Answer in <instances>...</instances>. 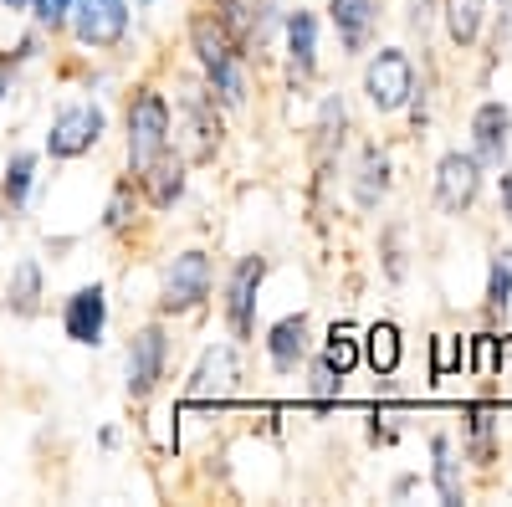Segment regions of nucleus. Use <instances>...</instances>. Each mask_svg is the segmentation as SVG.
Returning <instances> with one entry per match:
<instances>
[{
  "mask_svg": "<svg viewBox=\"0 0 512 507\" xmlns=\"http://www.w3.org/2000/svg\"><path fill=\"white\" fill-rule=\"evenodd\" d=\"M6 11H31V0H0Z\"/></svg>",
  "mask_w": 512,
  "mask_h": 507,
  "instance_id": "nucleus-37",
  "label": "nucleus"
},
{
  "mask_svg": "<svg viewBox=\"0 0 512 507\" xmlns=\"http://www.w3.org/2000/svg\"><path fill=\"white\" fill-rule=\"evenodd\" d=\"M31 185H36V154L16 149L6 159V175H0V205H6V210H26L31 205Z\"/></svg>",
  "mask_w": 512,
  "mask_h": 507,
  "instance_id": "nucleus-23",
  "label": "nucleus"
},
{
  "mask_svg": "<svg viewBox=\"0 0 512 507\" xmlns=\"http://www.w3.org/2000/svg\"><path fill=\"white\" fill-rule=\"evenodd\" d=\"M502 216L512 221V169H507V175H502Z\"/></svg>",
  "mask_w": 512,
  "mask_h": 507,
  "instance_id": "nucleus-36",
  "label": "nucleus"
},
{
  "mask_svg": "<svg viewBox=\"0 0 512 507\" xmlns=\"http://www.w3.org/2000/svg\"><path fill=\"white\" fill-rule=\"evenodd\" d=\"M282 52H287V82L292 93L308 88L313 72H318V16L313 11H287L282 16Z\"/></svg>",
  "mask_w": 512,
  "mask_h": 507,
  "instance_id": "nucleus-10",
  "label": "nucleus"
},
{
  "mask_svg": "<svg viewBox=\"0 0 512 507\" xmlns=\"http://www.w3.org/2000/svg\"><path fill=\"white\" fill-rule=\"evenodd\" d=\"M303 369H308V395H313L318 405H333L338 395H344V379H338L318 354H308V364H303Z\"/></svg>",
  "mask_w": 512,
  "mask_h": 507,
  "instance_id": "nucleus-27",
  "label": "nucleus"
},
{
  "mask_svg": "<svg viewBox=\"0 0 512 507\" xmlns=\"http://www.w3.org/2000/svg\"><path fill=\"white\" fill-rule=\"evenodd\" d=\"M67 26L77 36V47L113 52L128 41V0H72Z\"/></svg>",
  "mask_w": 512,
  "mask_h": 507,
  "instance_id": "nucleus-8",
  "label": "nucleus"
},
{
  "mask_svg": "<svg viewBox=\"0 0 512 507\" xmlns=\"http://www.w3.org/2000/svg\"><path fill=\"white\" fill-rule=\"evenodd\" d=\"M431 477H436V492L441 502H466V477H461V461H456V446L451 436H431Z\"/></svg>",
  "mask_w": 512,
  "mask_h": 507,
  "instance_id": "nucleus-22",
  "label": "nucleus"
},
{
  "mask_svg": "<svg viewBox=\"0 0 512 507\" xmlns=\"http://www.w3.org/2000/svg\"><path fill=\"white\" fill-rule=\"evenodd\" d=\"M108 134V113L103 103H62L47 123V154L52 159H82L88 149H98Z\"/></svg>",
  "mask_w": 512,
  "mask_h": 507,
  "instance_id": "nucleus-7",
  "label": "nucleus"
},
{
  "mask_svg": "<svg viewBox=\"0 0 512 507\" xmlns=\"http://www.w3.org/2000/svg\"><path fill=\"white\" fill-rule=\"evenodd\" d=\"M318 359H323L338 379H349V374L359 369V359H364V333H359L354 323H333V328L323 333V349H318Z\"/></svg>",
  "mask_w": 512,
  "mask_h": 507,
  "instance_id": "nucleus-21",
  "label": "nucleus"
},
{
  "mask_svg": "<svg viewBox=\"0 0 512 507\" xmlns=\"http://www.w3.org/2000/svg\"><path fill=\"white\" fill-rule=\"evenodd\" d=\"M384 195H390V154L379 144H369L359 154V169H354V205L359 210H379Z\"/></svg>",
  "mask_w": 512,
  "mask_h": 507,
  "instance_id": "nucleus-19",
  "label": "nucleus"
},
{
  "mask_svg": "<svg viewBox=\"0 0 512 507\" xmlns=\"http://www.w3.org/2000/svg\"><path fill=\"white\" fill-rule=\"evenodd\" d=\"M123 139H128V169H134V180L144 169L175 149V108L159 88H134L128 93V113H123Z\"/></svg>",
  "mask_w": 512,
  "mask_h": 507,
  "instance_id": "nucleus-2",
  "label": "nucleus"
},
{
  "mask_svg": "<svg viewBox=\"0 0 512 507\" xmlns=\"http://www.w3.org/2000/svg\"><path fill=\"white\" fill-rule=\"evenodd\" d=\"M0 216H6V205H0Z\"/></svg>",
  "mask_w": 512,
  "mask_h": 507,
  "instance_id": "nucleus-39",
  "label": "nucleus"
},
{
  "mask_svg": "<svg viewBox=\"0 0 512 507\" xmlns=\"http://www.w3.org/2000/svg\"><path fill=\"white\" fill-rule=\"evenodd\" d=\"M139 190H144V200H149L154 210H175V205L185 200V154H180V149L159 154L144 175H139Z\"/></svg>",
  "mask_w": 512,
  "mask_h": 507,
  "instance_id": "nucleus-16",
  "label": "nucleus"
},
{
  "mask_svg": "<svg viewBox=\"0 0 512 507\" xmlns=\"http://www.w3.org/2000/svg\"><path fill=\"white\" fill-rule=\"evenodd\" d=\"M236 379H241V349H236V338H231V344H210L200 354L185 395L190 400H226V395H236Z\"/></svg>",
  "mask_w": 512,
  "mask_h": 507,
  "instance_id": "nucleus-11",
  "label": "nucleus"
},
{
  "mask_svg": "<svg viewBox=\"0 0 512 507\" xmlns=\"http://www.w3.org/2000/svg\"><path fill=\"white\" fill-rule=\"evenodd\" d=\"M134 6H154V0H134Z\"/></svg>",
  "mask_w": 512,
  "mask_h": 507,
  "instance_id": "nucleus-38",
  "label": "nucleus"
},
{
  "mask_svg": "<svg viewBox=\"0 0 512 507\" xmlns=\"http://www.w3.org/2000/svg\"><path fill=\"white\" fill-rule=\"evenodd\" d=\"M210 282H216L210 251H200V246L175 251V257H169V267H164V282H159V318L200 313L205 298H210Z\"/></svg>",
  "mask_w": 512,
  "mask_h": 507,
  "instance_id": "nucleus-4",
  "label": "nucleus"
},
{
  "mask_svg": "<svg viewBox=\"0 0 512 507\" xmlns=\"http://www.w3.org/2000/svg\"><path fill=\"white\" fill-rule=\"evenodd\" d=\"M482 16H487V0H446V31L456 47H472L482 36Z\"/></svg>",
  "mask_w": 512,
  "mask_h": 507,
  "instance_id": "nucleus-25",
  "label": "nucleus"
},
{
  "mask_svg": "<svg viewBox=\"0 0 512 507\" xmlns=\"http://www.w3.org/2000/svg\"><path fill=\"white\" fill-rule=\"evenodd\" d=\"M31 16L41 31H67V16H72V0H31Z\"/></svg>",
  "mask_w": 512,
  "mask_h": 507,
  "instance_id": "nucleus-29",
  "label": "nucleus"
},
{
  "mask_svg": "<svg viewBox=\"0 0 512 507\" xmlns=\"http://www.w3.org/2000/svg\"><path fill=\"white\" fill-rule=\"evenodd\" d=\"M62 333L82 349H98L103 333H108V292L93 282V287H77L72 298L62 303Z\"/></svg>",
  "mask_w": 512,
  "mask_h": 507,
  "instance_id": "nucleus-13",
  "label": "nucleus"
},
{
  "mask_svg": "<svg viewBox=\"0 0 512 507\" xmlns=\"http://www.w3.org/2000/svg\"><path fill=\"white\" fill-rule=\"evenodd\" d=\"M461 369V349H456V338H436V349H431V374L436 379H446V374H456Z\"/></svg>",
  "mask_w": 512,
  "mask_h": 507,
  "instance_id": "nucleus-32",
  "label": "nucleus"
},
{
  "mask_svg": "<svg viewBox=\"0 0 512 507\" xmlns=\"http://www.w3.org/2000/svg\"><path fill=\"white\" fill-rule=\"evenodd\" d=\"M466 420H472V451L487 461L492 456V426H497V415L487 405H472V410H466Z\"/></svg>",
  "mask_w": 512,
  "mask_h": 507,
  "instance_id": "nucleus-30",
  "label": "nucleus"
},
{
  "mask_svg": "<svg viewBox=\"0 0 512 507\" xmlns=\"http://www.w3.org/2000/svg\"><path fill=\"white\" fill-rule=\"evenodd\" d=\"M164 369H169L164 323H144V328L128 333V349H123V390H128V400H149L164 385Z\"/></svg>",
  "mask_w": 512,
  "mask_h": 507,
  "instance_id": "nucleus-5",
  "label": "nucleus"
},
{
  "mask_svg": "<svg viewBox=\"0 0 512 507\" xmlns=\"http://www.w3.org/2000/svg\"><path fill=\"white\" fill-rule=\"evenodd\" d=\"M379 11H384V0H328L333 31H338V41H344L349 57H359L369 47V36L379 26Z\"/></svg>",
  "mask_w": 512,
  "mask_h": 507,
  "instance_id": "nucleus-15",
  "label": "nucleus"
},
{
  "mask_svg": "<svg viewBox=\"0 0 512 507\" xmlns=\"http://www.w3.org/2000/svg\"><path fill=\"white\" fill-rule=\"evenodd\" d=\"M262 282H267V257H256V251L241 257L231 267V277H226L221 313H226V328H231L236 344H251V338H256V292H262Z\"/></svg>",
  "mask_w": 512,
  "mask_h": 507,
  "instance_id": "nucleus-9",
  "label": "nucleus"
},
{
  "mask_svg": "<svg viewBox=\"0 0 512 507\" xmlns=\"http://www.w3.org/2000/svg\"><path fill=\"white\" fill-rule=\"evenodd\" d=\"M507 298H512V251H497L492 272H487V308L507 313Z\"/></svg>",
  "mask_w": 512,
  "mask_h": 507,
  "instance_id": "nucleus-26",
  "label": "nucleus"
},
{
  "mask_svg": "<svg viewBox=\"0 0 512 507\" xmlns=\"http://www.w3.org/2000/svg\"><path fill=\"white\" fill-rule=\"evenodd\" d=\"M226 108L210 98V88L200 77H185L180 82V93H175V123H180V154H185V164H210L221 154V144H226V118H221Z\"/></svg>",
  "mask_w": 512,
  "mask_h": 507,
  "instance_id": "nucleus-3",
  "label": "nucleus"
},
{
  "mask_svg": "<svg viewBox=\"0 0 512 507\" xmlns=\"http://www.w3.org/2000/svg\"><path fill=\"white\" fill-rule=\"evenodd\" d=\"M400 328L395 323H374L369 333H364V364L379 374V379H390L395 369H400Z\"/></svg>",
  "mask_w": 512,
  "mask_h": 507,
  "instance_id": "nucleus-24",
  "label": "nucleus"
},
{
  "mask_svg": "<svg viewBox=\"0 0 512 507\" xmlns=\"http://www.w3.org/2000/svg\"><path fill=\"white\" fill-rule=\"evenodd\" d=\"M507 144H512V113L502 103H482L472 113V154L482 164H502L507 159Z\"/></svg>",
  "mask_w": 512,
  "mask_h": 507,
  "instance_id": "nucleus-17",
  "label": "nucleus"
},
{
  "mask_svg": "<svg viewBox=\"0 0 512 507\" xmlns=\"http://www.w3.org/2000/svg\"><path fill=\"white\" fill-rule=\"evenodd\" d=\"M11 82H16V67L0 57V108H6V93H11Z\"/></svg>",
  "mask_w": 512,
  "mask_h": 507,
  "instance_id": "nucleus-35",
  "label": "nucleus"
},
{
  "mask_svg": "<svg viewBox=\"0 0 512 507\" xmlns=\"http://www.w3.org/2000/svg\"><path fill=\"white\" fill-rule=\"evenodd\" d=\"M41 298H47V272H41L36 257H21L6 277V313L11 318H36Z\"/></svg>",
  "mask_w": 512,
  "mask_h": 507,
  "instance_id": "nucleus-18",
  "label": "nucleus"
},
{
  "mask_svg": "<svg viewBox=\"0 0 512 507\" xmlns=\"http://www.w3.org/2000/svg\"><path fill=\"white\" fill-rule=\"evenodd\" d=\"M477 190H482V159L461 154V149L441 154V164H436V200H441V210H451V216L472 210Z\"/></svg>",
  "mask_w": 512,
  "mask_h": 507,
  "instance_id": "nucleus-12",
  "label": "nucleus"
},
{
  "mask_svg": "<svg viewBox=\"0 0 512 507\" xmlns=\"http://www.w3.org/2000/svg\"><path fill=\"white\" fill-rule=\"evenodd\" d=\"M384 277H390V282L405 277V246H400V231L395 226L384 231Z\"/></svg>",
  "mask_w": 512,
  "mask_h": 507,
  "instance_id": "nucleus-33",
  "label": "nucleus"
},
{
  "mask_svg": "<svg viewBox=\"0 0 512 507\" xmlns=\"http://www.w3.org/2000/svg\"><path fill=\"white\" fill-rule=\"evenodd\" d=\"M128 221H134V180H123V185L113 190V200H108V210H103V231H123Z\"/></svg>",
  "mask_w": 512,
  "mask_h": 507,
  "instance_id": "nucleus-28",
  "label": "nucleus"
},
{
  "mask_svg": "<svg viewBox=\"0 0 512 507\" xmlns=\"http://www.w3.org/2000/svg\"><path fill=\"white\" fill-rule=\"evenodd\" d=\"M313 354V328H308V313H287L267 328V359L277 374H297Z\"/></svg>",
  "mask_w": 512,
  "mask_h": 507,
  "instance_id": "nucleus-14",
  "label": "nucleus"
},
{
  "mask_svg": "<svg viewBox=\"0 0 512 507\" xmlns=\"http://www.w3.org/2000/svg\"><path fill=\"white\" fill-rule=\"evenodd\" d=\"M472 369L477 374H497L502 369V338H492V333L472 338Z\"/></svg>",
  "mask_w": 512,
  "mask_h": 507,
  "instance_id": "nucleus-31",
  "label": "nucleus"
},
{
  "mask_svg": "<svg viewBox=\"0 0 512 507\" xmlns=\"http://www.w3.org/2000/svg\"><path fill=\"white\" fill-rule=\"evenodd\" d=\"M364 98L374 113H400L405 103H415V62L400 47H379L364 67Z\"/></svg>",
  "mask_w": 512,
  "mask_h": 507,
  "instance_id": "nucleus-6",
  "label": "nucleus"
},
{
  "mask_svg": "<svg viewBox=\"0 0 512 507\" xmlns=\"http://www.w3.org/2000/svg\"><path fill=\"white\" fill-rule=\"evenodd\" d=\"M190 52H195V67H200V82L210 88V98H216L226 113L246 108V98H251V62L241 57L231 31L210 11L190 16Z\"/></svg>",
  "mask_w": 512,
  "mask_h": 507,
  "instance_id": "nucleus-1",
  "label": "nucleus"
},
{
  "mask_svg": "<svg viewBox=\"0 0 512 507\" xmlns=\"http://www.w3.org/2000/svg\"><path fill=\"white\" fill-rule=\"evenodd\" d=\"M318 139V164H323V175L333 169V154L344 149V134H349V103H344V93H328L323 98V108H318V129H313Z\"/></svg>",
  "mask_w": 512,
  "mask_h": 507,
  "instance_id": "nucleus-20",
  "label": "nucleus"
},
{
  "mask_svg": "<svg viewBox=\"0 0 512 507\" xmlns=\"http://www.w3.org/2000/svg\"><path fill=\"white\" fill-rule=\"evenodd\" d=\"M507 36H512V0H502V16H497V52H502Z\"/></svg>",
  "mask_w": 512,
  "mask_h": 507,
  "instance_id": "nucleus-34",
  "label": "nucleus"
}]
</instances>
